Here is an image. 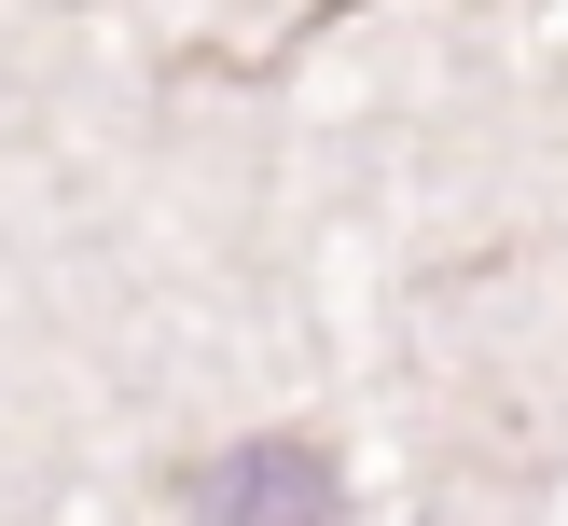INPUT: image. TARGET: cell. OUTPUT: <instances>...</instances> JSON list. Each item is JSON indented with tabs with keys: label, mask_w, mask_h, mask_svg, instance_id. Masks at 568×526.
Wrapping results in <instances>:
<instances>
[{
	"label": "cell",
	"mask_w": 568,
	"mask_h": 526,
	"mask_svg": "<svg viewBox=\"0 0 568 526\" xmlns=\"http://www.w3.org/2000/svg\"><path fill=\"white\" fill-rule=\"evenodd\" d=\"M166 513H194V526H347V471H333L320 430H250V443H209V457L166 471Z\"/></svg>",
	"instance_id": "obj_1"
}]
</instances>
